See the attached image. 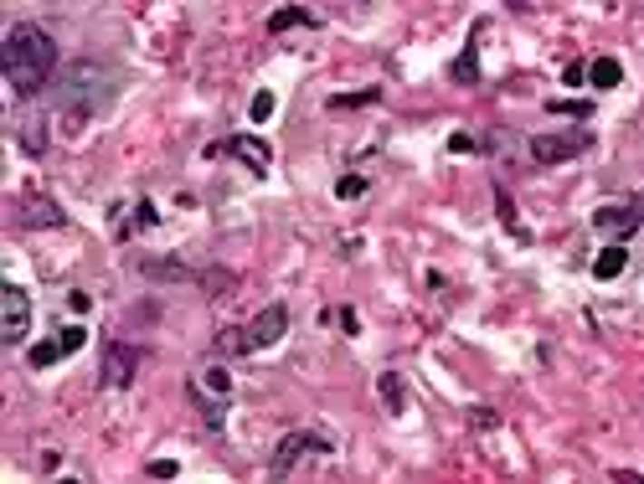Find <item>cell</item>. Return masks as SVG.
Masks as SVG:
<instances>
[{
  "instance_id": "1",
  "label": "cell",
  "mask_w": 644,
  "mask_h": 484,
  "mask_svg": "<svg viewBox=\"0 0 644 484\" xmlns=\"http://www.w3.org/2000/svg\"><path fill=\"white\" fill-rule=\"evenodd\" d=\"M0 67H5V82L16 98H36L42 88L57 82V42H52L47 26L36 21H16L5 42H0Z\"/></svg>"
},
{
  "instance_id": "2",
  "label": "cell",
  "mask_w": 644,
  "mask_h": 484,
  "mask_svg": "<svg viewBox=\"0 0 644 484\" xmlns=\"http://www.w3.org/2000/svg\"><path fill=\"white\" fill-rule=\"evenodd\" d=\"M109 93H113V78H109V67H98V63H73L67 73H57V98H63V109L73 119L98 113L109 103Z\"/></svg>"
},
{
  "instance_id": "3",
  "label": "cell",
  "mask_w": 644,
  "mask_h": 484,
  "mask_svg": "<svg viewBox=\"0 0 644 484\" xmlns=\"http://www.w3.org/2000/svg\"><path fill=\"white\" fill-rule=\"evenodd\" d=\"M284 330H289V305H268L253 324H242V330H217L211 351H217V355L268 351V345H278V340H284Z\"/></svg>"
},
{
  "instance_id": "4",
  "label": "cell",
  "mask_w": 644,
  "mask_h": 484,
  "mask_svg": "<svg viewBox=\"0 0 644 484\" xmlns=\"http://www.w3.org/2000/svg\"><path fill=\"white\" fill-rule=\"evenodd\" d=\"M305 453H336V438H330V433H309V428L284 433L274 443V459H268V479H289L294 464H299Z\"/></svg>"
},
{
  "instance_id": "5",
  "label": "cell",
  "mask_w": 644,
  "mask_h": 484,
  "mask_svg": "<svg viewBox=\"0 0 644 484\" xmlns=\"http://www.w3.org/2000/svg\"><path fill=\"white\" fill-rule=\"evenodd\" d=\"M26 330H32V294L21 284H0V340L21 345Z\"/></svg>"
},
{
  "instance_id": "6",
  "label": "cell",
  "mask_w": 644,
  "mask_h": 484,
  "mask_svg": "<svg viewBox=\"0 0 644 484\" xmlns=\"http://www.w3.org/2000/svg\"><path fill=\"white\" fill-rule=\"evenodd\" d=\"M593 227L603 232V237H613V242H624V237H634V232H644V207H639V196H634V201L598 207V211H593Z\"/></svg>"
},
{
  "instance_id": "7",
  "label": "cell",
  "mask_w": 644,
  "mask_h": 484,
  "mask_svg": "<svg viewBox=\"0 0 644 484\" xmlns=\"http://www.w3.org/2000/svg\"><path fill=\"white\" fill-rule=\"evenodd\" d=\"M532 160L536 165H562V160H572V155H582L588 150V134L582 130H572V134H532Z\"/></svg>"
},
{
  "instance_id": "8",
  "label": "cell",
  "mask_w": 644,
  "mask_h": 484,
  "mask_svg": "<svg viewBox=\"0 0 644 484\" xmlns=\"http://www.w3.org/2000/svg\"><path fill=\"white\" fill-rule=\"evenodd\" d=\"M134 372H140V351L124 345V340H109V345H103V376H98V382L109 392H119V387L134 382Z\"/></svg>"
},
{
  "instance_id": "9",
  "label": "cell",
  "mask_w": 644,
  "mask_h": 484,
  "mask_svg": "<svg viewBox=\"0 0 644 484\" xmlns=\"http://www.w3.org/2000/svg\"><path fill=\"white\" fill-rule=\"evenodd\" d=\"M207 155H238L253 176H268V155L274 150L263 145V140H248V134H232V140H222V145H207Z\"/></svg>"
},
{
  "instance_id": "10",
  "label": "cell",
  "mask_w": 644,
  "mask_h": 484,
  "mask_svg": "<svg viewBox=\"0 0 644 484\" xmlns=\"http://www.w3.org/2000/svg\"><path fill=\"white\" fill-rule=\"evenodd\" d=\"M63 207L52 196H21V227H63Z\"/></svg>"
},
{
  "instance_id": "11",
  "label": "cell",
  "mask_w": 644,
  "mask_h": 484,
  "mask_svg": "<svg viewBox=\"0 0 644 484\" xmlns=\"http://www.w3.org/2000/svg\"><path fill=\"white\" fill-rule=\"evenodd\" d=\"M480 32H484V26H474V32H469V47L459 52V57H454V67H449V78L459 82V88H474V82H480Z\"/></svg>"
},
{
  "instance_id": "12",
  "label": "cell",
  "mask_w": 644,
  "mask_h": 484,
  "mask_svg": "<svg viewBox=\"0 0 644 484\" xmlns=\"http://www.w3.org/2000/svg\"><path fill=\"white\" fill-rule=\"evenodd\" d=\"M294 26H320V16L315 11H305V5H278L274 16H268V32H294Z\"/></svg>"
},
{
  "instance_id": "13",
  "label": "cell",
  "mask_w": 644,
  "mask_h": 484,
  "mask_svg": "<svg viewBox=\"0 0 644 484\" xmlns=\"http://www.w3.org/2000/svg\"><path fill=\"white\" fill-rule=\"evenodd\" d=\"M140 274L161 278V284H181V278H196L181 258H140Z\"/></svg>"
},
{
  "instance_id": "14",
  "label": "cell",
  "mask_w": 644,
  "mask_h": 484,
  "mask_svg": "<svg viewBox=\"0 0 644 484\" xmlns=\"http://www.w3.org/2000/svg\"><path fill=\"white\" fill-rule=\"evenodd\" d=\"M624 268H629V247H624V242H609V247L593 258V278H619Z\"/></svg>"
},
{
  "instance_id": "15",
  "label": "cell",
  "mask_w": 644,
  "mask_h": 484,
  "mask_svg": "<svg viewBox=\"0 0 644 484\" xmlns=\"http://www.w3.org/2000/svg\"><path fill=\"white\" fill-rule=\"evenodd\" d=\"M191 397H196V412L207 418V428L211 433H222V422H227V397H217V392H201V387H191Z\"/></svg>"
},
{
  "instance_id": "16",
  "label": "cell",
  "mask_w": 644,
  "mask_h": 484,
  "mask_svg": "<svg viewBox=\"0 0 644 484\" xmlns=\"http://www.w3.org/2000/svg\"><path fill=\"white\" fill-rule=\"evenodd\" d=\"M619 78H624L619 57H593V63H588V82H593V88H619Z\"/></svg>"
},
{
  "instance_id": "17",
  "label": "cell",
  "mask_w": 644,
  "mask_h": 484,
  "mask_svg": "<svg viewBox=\"0 0 644 484\" xmlns=\"http://www.w3.org/2000/svg\"><path fill=\"white\" fill-rule=\"evenodd\" d=\"M376 392H382L386 412H403V407H407V387H403V376H397V372H382V382H376Z\"/></svg>"
},
{
  "instance_id": "18",
  "label": "cell",
  "mask_w": 644,
  "mask_h": 484,
  "mask_svg": "<svg viewBox=\"0 0 644 484\" xmlns=\"http://www.w3.org/2000/svg\"><path fill=\"white\" fill-rule=\"evenodd\" d=\"M63 340H42V345H32V355H26V361H32L36 372H47V366H57V361H63Z\"/></svg>"
},
{
  "instance_id": "19",
  "label": "cell",
  "mask_w": 644,
  "mask_h": 484,
  "mask_svg": "<svg viewBox=\"0 0 644 484\" xmlns=\"http://www.w3.org/2000/svg\"><path fill=\"white\" fill-rule=\"evenodd\" d=\"M382 98V88H361V93H336L330 98V113H340V109H366V103H376Z\"/></svg>"
},
{
  "instance_id": "20",
  "label": "cell",
  "mask_w": 644,
  "mask_h": 484,
  "mask_svg": "<svg viewBox=\"0 0 644 484\" xmlns=\"http://www.w3.org/2000/svg\"><path fill=\"white\" fill-rule=\"evenodd\" d=\"M161 222V211H155V201H134V217H129L124 227H119V237H129L134 227H155Z\"/></svg>"
},
{
  "instance_id": "21",
  "label": "cell",
  "mask_w": 644,
  "mask_h": 484,
  "mask_svg": "<svg viewBox=\"0 0 644 484\" xmlns=\"http://www.w3.org/2000/svg\"><path fill=\"white\" fill-rule=\"evenodd\" d=\"M21 145L32 150V155H42V150H47V119H32V124L21 130Z\"/></svg>"
},
{
  "instance_id": "22",
  "label": "cell",
  "mask_w": 644,
  "mask_h": 484,
  "mask_svg": "<svg viewBox=\"0 0 644 484\" xmlns=\"http://www.w3.org/2000/svg\"><path fill=\"white\" fill-rule=\"evenodd\" d=\"M248 119H253V124H268V119H274V93H268V88H258V93H253Z\"/></svg>"
},
{
  "instance_id": "23",
  "label": "cell",
  "mask_w": 644,
  "mask_h": 484,
  "mask_svg": "<svg viewBox=\"0 0 644 484\" xmlns=\"http://www.w3.org/2000/svg\"><path fill=\"white\" fill-rule=\"evenodd\" d=\"M495 211H500V222L511 227V232H515L521 242H526V227L515 222V207H511V196H505V191H495Z\"/></svg>"
},
{
  "instance_id": "24",
  "label": "cell",
  "mask_w": 644,
  "mask_h": 484,
  "mask_svg": "<svg viewBox=\"0 0 644 484\" xmlns=\"http://www.w3.org/2000/svg\"><path fill=\"white\" fill-rule=\"evenodd\" d=\"M336 196H340V201H361V196H366V176H340Z\"/></svg>"
},
{
  "instance_id": "25",
  "label": "cell",
  "mask_w": 644,
  "mask_h": 484,
  "mask_svg": "<svg viewBox=\"0 0 644 484\" xmlns=\"http://www.w3.org/2000/svg\"><path fill=\"white\" fill-rule=\"evenodd\" d=\"M551 113H567V119H588L593 113V103H582V98H562V103H547Z\"/></svg>"
},
{
  "instance_id": "26",
  "label": "cell",
  "mask_w": 644,
  "mask_h": 484,
  "mask_svg": "<svg viewBox=\"0 0 644 484\" xmlns=\"http://www.w3.org/2000/svg\"><path fill=\"white\" fill-rule=\"evenodd\" d=\"M57 340H63V351L73 355V351H83V345H88V330H83V324H67V330H63Z\"/></svg>"
},
{
  "instance_id": "27",
  "label": "cell",
  "mask_w": 644,
  "mask_h": 484,
  "mask_svg": "<svg viewBox=\"0 0 644 484\" xmlns=\"http://www.w3.org/2000/svg\"><path fill=\"white\" fill-rule=\"evenodd\" d=\"M201 289L227 294V289H232V274H227V268H211V274H201Z\"/></svg>"
},
{
  "instance_id": "28",
  "label": "cell",
  "mask_w": 644,
  "mask_h": 484,
  "mask_svg": "<svg viewBox=\"0 0 644 484\" xmlns=\"http://www.w3.org/2000/svg\"><path fill=\"white\" fill-rule=\"evenodd\" d=\"M207 387L217 392V397H227V387H232V376H227L222 366H207Z\"/></svg>"
},
{
  "instance_id": "29",
  "label": "cell",
  "mask_w": 644,
  "mask_h": 484,
  "mask_svg": "<svg viewBox=\"0 0 644 484\" xmlns=\"http://www.w3.org/2000/svg\"><path fill=\"white\" fill-rule=\"evenodd\" d=\"M176 474H181L176 459H155V464H150V479H176Z\"/></svg>"
},
{
  "instance_id": "30",
  "label": "cell",
  "mask_w": 644,
  "mask_h": 484,
  "mask_svg": "<svg viewBox=\"0 0 644 484\" xmlns=\"http://www.w3.org/2000/svg\"><path fill=\"white\" fill-rule=\"evenodd\" d=\"M449 155H474V140L469 134H449Z\"/></svg>"
},
{
  "instance_id": "31",
  "label": "cell",
  "mask_w": 644,
  "mask_h": 484,
  "mask_svg": "<svg viewBox=\"0 0 644 484\" xmlns=\"http://www.w3.org/2000/svg\"><path fill=\"white\" fill-rule=\"evenodd\" d=\"M336 320H340V330H346V335H356V330H361V320H356V309H351V305L340 309Z\"/></svg>"
},
{
  "instance_id": "32",
  "label": "cell",
  "mask_w": 644,
  "mask_h": 484,
  "mask_svg": "<svg viewBox=\"0 0 644 484\" xmlns=\"http://www.w3.org/2000/svg\"><path fill=\"white\" fill-rule=\"evenodd\" d=\"M469 422H474V428H495V412H484V407H474V412H469Z\"/></svg>"
},
{
  "instance_id": "33",
  "label": "cell",
  "mask_w": 644,
  "mask_h": 484,
  "mask_svg": "<svg viewBox=\"0 0 644 484\" xmlns=\"http://www.w3.org/2000/svg\"><path fill=\"white\" fill-rule=\"evenodd\" d=\"M562 78L572 82V88H578V82H588V67H582V63H572V67H567V73H562Z\"/></svg>"
},
{
  "instance_id": "34",
  "label": "cell",
  "mask_w": 644,
  "mask_h": 484,
  "mask_svg": "<svg viewBox=\"0 0 644 484\" xmlns=\"http://www.w3.org/2000/svg\"><path fill=\"white\" fill-rule=\"evenodd\" d=\"M67 305L78 309V315H88V294H83V289H73V294H67Z\"/></svg>"
},
{
  "instance_id": "35",
  "label": "cell",
  "mask_w": 644,
  "mask_h": 484,
  "mask_svg": "<svg viewBox=\"0 0 644 484\" xmlns=\"http://www.w3.org/2000/svg\"><path fill=\"white\" fill-rule=\"evenodd\" d=\"M619 484H644L639 474H629V469H619Z\"/></svg>"
},
{
  "instance_id": "36",
  "label": "cell",
  "mask_w": 644,
  "mask_h": 484,
  "mask_svg": "<svg viewBox=\"0 0 644 484\" xmlns=\"http://www.w3.org/2000/svg\"><path fill=\"white\" fill-rule=\"evenodd\" d=\"M57 484H78V479H57Z\"/></svg>"
},
{
  "instance_id": "37",
  "label": "cell",
  "mask_w": 644,
  "mask_h": 484,
  "mask_svg": "<svg viewBox=\"0 0 644 484\" xmlns=\"http://www.w3.org/2000/svg\"><path fill=\"white\" fill-rule=\"evenodd\" d=\"M639 207H644V196H639Z\"/></svg>"
}]
</instances>
